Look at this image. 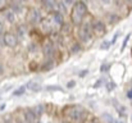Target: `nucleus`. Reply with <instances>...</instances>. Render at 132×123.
Segmentation results:
<instances>
[{
	"instance_id": "obj_18",
	"label": "nucleus",
	"mask_w": 132,
	"mask_h": 123,
	"mask_svg": "<svg viewBox=\"0 0 132 123\" xmlns=\"http://www.w3.org/2000/svg\"><path fill=\"white\" fill-rule=\"evenodd\" d=\"M17 31H18V32H17V37H18V40H19L21 37L23 39V37H24V35H26V30H24V27L19 26V27L17 28Z\"/></svg>"
},
{
	"instance_id": "obj_21",
	"label": "nucleus",
	"mask_w": 132,
	"mask_h": 123,
	"mask_svg": "<svg viewBox=\"0 0 132 123\" xmlns=\"http://www.w3.org/2000/svg\"><path fill=\"white\" fill-rule=\"evenodd\" d=\"M130 37H131V34H128V35H126V37H125V40H123V44H122V47H121V53L126 49V46H127V42L130 40Z\"/></svg>"
},
{
	"instance_id": "obj_28",
	"label": "nucleus",
	"mask_w": 132,
	"mask_h": 123,
	"mask_svg": "<svg viewBox=\"0 0 132 123\" xmlns=\"http://www.w3.org/2000/svg\"><path fill=\"white\" fill-rule=\"evenodd\" d=\"M118 15H114V14H112L110 17H109V22L110 23H116V22H118Z\"/></svg>"
},
{
	"instance_id": "obj_29",
	"label": "nucleus",
	"mask_w": 132,
	"mask_h": 123,
	"mask_svg": "<svg viewBox=\"0 0 132 123\" xmlns=\"http://www.w3.org/2000/svg\"><path fill=\"white\" fill-rule=\"evenodd\" d=\"M118 36H119V32H117V34L113 36V39L110 40V44H112V45H113V44H116V41H117V39H118Z\"/></svg>"
},
{
	"instance_id": "obj_16",
	"label": "nucleus",
	"mask_w": 132,
	"mask_h": 123,
	"mask_svg": "<svg viewBox=\"0 0 132 123\" xmlns=\"http://www.w3.org/2000/svg\"><path fill=\"white\" fill-rule=\"evenodd\" d=\"M26 90H27V87L26 86H19V87H17L14 91H13V96H22V95H24L26 94Z\"/></svg>"
},
{
	"instance_id": "obj_37",
	"label": "nucleus",
	"mask_w": 132,
	"mask_h": 123,
	"mask_svg": "<svg viewBox=\"0 0 132 123\" xmlns=\"http://www.w3.org/2000/svg\"><path fill=\"white\" fill-rule=\"evenodd\" d=\"M131 119H132V116H131Z\"/></svg>"
},
{
	"instance_id": "obj_25",
	"label": "nucleus",
	"mask_w": 132,
	"mask_h": 123,
	"mask_svg": "<svg viewBox=\"0 0 132 123\" xmlns=\"http://www.w3.org/2000/svg\"><path fill=\"white\" fill-rule=\"evenodd\" d=\"M105 85H106V88L110 91V90H113L114 87H116V83L113 81H108V82H105Z\"/></svg>"
},
{
	"instance_id": "obj_26",
	"label": "nucleus",
	"mask_w": 132,
	"mask_h": 123,
	"mask_svg": "<svg viewBox=\"0 0 132 123\" xmlns=\"http://www.w3.org/2000/svg\"><path fill=\"white\" fill-rule=\"evenodd\" d=\"M5 34V26H4V22L0 21V37H3Z\"/></svg>"
},
{
	"instance_id": "obj_5",
	"label": "nucleus",
	"mask_w": 132,
	"mask_h": 123,
	"mask_svg": "<svg viewBox=\"0 0 132 123\" xmlns=\"http://www.w3.org/2000/svg\"><path fill=\"white\" fill-rule=\"evenodd\" d=\"M91 24H92V32H94L95 35L100 36V35H104V34L106 32V26H105V23H104L101 19H96V21H94Z\"/></svg>"
},
{
	"instance_id": "obj_23",
	"label": "nucleus",
	"mask_w": 132,
	"mask_h": 123,
	"mask_svg": "<svg viewBox=\"0 0 132 123\" xmlns=\"http://www.w3.org/2000/svg\"><path fill=\"white\" fill-rule=\"evenodd\" d=\"M80 50H81V45L80 44H75V46H72V53L73 54H77Z\"/></svg>"
},
{
	"instance_id": "obj_11",
	"label": "nucleus",
	"mask_w": 132,
	"mask_h": 123,
	"mask_svg": "<svg viewBox=\"0 0 132 123\" xmlns=\"http://www.w3.org/2000/svg\"><path fill=\"white\" fill-rule=\"evenodd\" d=\"M26 87H27L30 91H32V92H40L41 88H43V86L36 81H30L27 85H26Z\"/></svg>"
},
{
	"instance_id": "obj_20",
	"label": "nucleus",
	"mask_w": 132,
	"mask_h": 123,
	"mask_svg": "<svg viewBox=\"0 0 132 123\" xmlns=\"http://www.w3.org/2000/svg\"><path fill=\"white\" fill-rule=\"evenodd\" d=\"M53 67H54V63H53V60L50 59V60H46V64L43 67V69H45V71H49V69H51Z\"/></svg>"
},
{
	"instance_id": "obj_22",
	"label": "nucleus",
	"mask_w": 132,
	"mask_h": 123,
	"mask_svg": "<svg viewBox=\"0 0 132 123\" xmlns=\"http://www.w3.org/2000/svg\"><path fill=\"white\" fill-rule=\"evenodd\" d=\"M76 85H77V82L75 81V80H69V81L65 83L67 88H73V87H76Z\"/></svg>"
},
{
	"instance_id": "obj_2",
	"label": "nucleus",
	"mask_w": 132,
	"mask_h": 123,
	"mask_svg": "<svg viewBox=\"0 0 132 123\" xmlns=\"http://www.w3.org/2000/svg\"><path fill=\"white\" fill-rule=\"evenodd\" d=\"M94 32H92V24L91 23H87V22H84L81 24V28L78 31V37L82 42H88L91 40Z\"/></svg>"
},
{
	"instance_id": "obj_36",
	"label": "nucleus",
	"mask_w": 132,
	"mask_h": 123,
	"mask_svg": "<svg viewBox=\"0 0 132 123\" xmlns=\"http://www.w3.org/2000/svg\"><path fill=\"white\" fill-rule=\"evenodd\" d=\"M0 123H3V121H0Z\"/></svg>"
},
{
	"instance_id": "obj_15",
	"label": "nucleus",
	"mask_w": 132,
	"mask_h": 123,
	"mask_svg": "<svg viewBox=\"0 0 132 123\" xmlns=\"http://www.w3.org/2000/svg\"><path fill=\"white\" fill-rule=\"evenodd\" d=\"M113 105L116 106V109H117V112L121 114V116H126V108L123 106V105H121L117 100H113Z\"/></svg>"
},
{
	"instance_id": "obj_33",
	"label": "nucleus",
	"mask_w": 132,
	"mask_h": 123,
	"mask_svg": "<svg viewBox=\"0 0 132 123\" xmlns=\"http://www.w3.org/2000/svg\"><path fill=\"white\" fill-rule=\"evenodd\" d=\"M3 123H13V121H12L10 118H8V119H5V121H4Z\"/></svg>"
},
{
	"instance_id": "obj_34",
	"label": "nucleus",
	"mask_w": 132,
	"mask_h": 123,
	"mask_svg": "<svg viewBox=\"0 0 132 123\" xmlns=\"http://www.w3.org/2000/svg\"><path fill=\"white\" fill-rule=\"evenodd\" d=\"M0 73H3V67L0 65Z\"/></svg>"
},
{
	"instance_id": "obj_7",
	"label": "nucleus",
	"mask_w": 132,
	"mask_h": 123,
	"mask_svg": "<svg viewBox=\"0 0 132 123\" xmlns=\"http://www.w3.org/2000/svg\"><path fill=\"white\" fill-rule=\"evenodd\" d=\"M43 51H44L45 58H46L47 60H50V59L53 58L54 53H55V49H54L53 42H46V44L44 45V47H43Z\"/></svg>"
},
{
	"instance_id": "obj_10",
	"label": "nucleus",
	"mask_w": 132,
	"mask_h": 123,
	"mask_svg": "<svg viewBox=\"0 0 132 123\" xmlns=\"http://www.w3.org/2000/svg\"><path fill=\"white\" fill-rule=\"evenodd\" d=\"M41 6H43L44 10H47V12L53 13L56 9V3L55 1H47V0H45V1L41 3Z\"/></svg>"
},
{
	"instance_id": "obj_14",
	"label": "nucleus",
	"mask_w": 132,
	"mask_h": 123,
	"mask_svg": "<svg viewBox=\"0 0 132 123\" xmlns=\"http://www.w3.org/2000/svg\"><path fill=\"white\" fill-rule=\"evenodd\" d=\"M55 10L62 13V14H65V12L68 10V6L64 4V1H59V3H56V9Z\"/></svg>"
},
{
	"instance_id": "obj_17",
	"label": "nucleus",
	"mask_w": 132,
	"mask_h": 123,
	"mask_svg": "<svg viewBox=\"0 0 132 123\" xmlns=\"http://www.w3.org/2000/svg\"><path fill=\"white\" fill-rule=\"evenodd\" d=\"M32 110L35 112V114H36V117L39 118V117H40V116L43 114V112H44V106H43V105L40 104V105H36L35 108H32Z\"/></svg>"
},
{
	"instance_id": "obj_4",
	"label": "nucleus",
	"mask_w": 132,
	"mask_h": 123,
	"mask_svg": "<svg viewBox=\"0 0 132 123\" xmlns=\"http://www.w3.org/2000/svg\"><path fill=\"white\" fill-rule=\"evenodd\" d=\"M3 42H4L5 46L13 49V47H15L18 45V37L13 32H5L4 36H3Z\"/></svg>"
},
{
	"instance_id": "obj_12",
	"label": "nucleus",
	"mask_w": 132,
	"mask_h": 123,
	"mask_svg": "<svg viewBox=\"0 0 132 123\" xmlns=\"http://www.w3.org/2000/svg\"><path fill=\"white\" fill-rule=\"evenodd\" d=\"M4 19H5L8 23H14V22H15V14H14L10 9H8V10L4 13Z\"/></svg>"
},
{
	"instance_id": "obj_35",
	"label": "nucleus",
	"mask_w": 132,
	"mask_h": 123,
	"mask_svg": "<svg viewBox=\"0 0 132 123\" xmlns=\"http://www.w3.org/2000/svg\"><path fill=\"white\" fill-rule=\"evenodd\" d=\"M36 123H43V122H40V121H37V122H36Z\"/></svg>"
},
{
	"instance_id": "obj_24",
	"label": "nucleus",
	"mask_w": 132,
	"mask_h": 123,
	"mask_svg": "<svg viewBox=\"0 0 132 123\" xmlns=\"http://www.w3.org/2000/svg\"><path fill=\"white\" fill-rule=\"evenodd\" d=\"M109 67H110V65H109L108 63H103L101 67H100V71H101L103 73H104V72H108V71H109Z\"/></svg>"
},
{
	"instance_id": "obj_19",
	"label": "nucleus",
	"mask_w": 132,
	"mask_h": 123,
	"mask_svg": "<svg viewBox=\"0 0 132 123\" xmlns=\"http://www.w3.org/2000/svg\"><path fill=\"white\" fill-rule=\"evenodd\" d=\"M112 46V44H110V41L108 40H104L101 44H100V50H108L109 47Z\"/></svg>"
},
{
	"instance_id": "obj_3",
	"label": "nucleus",
	"mask_w": 132,
	"mask_h": 123,
	"mask_svg": "<svg viewBox=\"0 0 132 123\" xmlns=\"http://www.w3.org/2000/svg\"><path fill=\"white\" fill-rule=\"evenodd\" d=\"M27 21L31 24H39V23H41L43 22V13H41V10L37 9V8H34V9L28 10Z\"/></svg>"
},
{
	"instance_id": "obj_6",
	"label": "nucleus",
	"mask_w": 132,
	"mask_h": 123,
	"mask_svg": "<svg viewBox=\"0 0 132 123\" xmlns=\"http://www.w3.org/2000/svg\"><path fill=\"white\" fill-rule=\"evenodd\" d=\"M23 121L26 123H36L37 122V117H36V114L32 109H24Z\"/></svg>"
},
{
	"instance_id": "obj_9",
	"label": "nucleus",
	"mask_w": 132,
	"mask_h": 123,
	"mask_svg": "<svg viewBox=\"0 0 132 123\" xmlns=\"http://www.w3.org/2000/svg\"><path fill=\"white\" fill-rule=\"evenodd\" d=\"M84 113L85 112H82L80 108H73L72 110H71V113H69V117L73 119V121H81L82 119V116H84Z\"/></svg>"
},
{
	"instance_id": "obj_31",
	"label": "nucleus",
	"mask_w": 132,
	"mask_h": 123,
	"mask_svg": "<svg viewBox=\"0 0 132 123\" xmlns=\"http://www.w3.org/2000/svg\"><path fill=\"white\" fill-rule=\"evenodd\" d=\"M127 96H128V99H132V88H131V90H128V92H127Z\"/></svg>"
},
{
	"instance_id": "obj_30",
	"label": "nucleus",
	"mask_w": 132,
	"mask_h": 123,
	"mask_svg": "<svg viewBox=\"0 0 132 123\" xmlns=\"http://www.w3.org/2000/svg\"><path fill=\"white\" fill-rule=\"evenodd\" d=\"M101 85H103V80H97V83H95V85H94V87L96 88V87H100Z\"/></svg>"
},
{
	"instance_id": "obj_1",
	"label": "nucleus",
	"mask_w": 132,
	"mask_h": 123,
	"mask_svg": "<svg viewBox=\"0 0 132 123\" xmlns=\"http://www.w3.org/2000/svg\"><path fill=\"white\" fill-rule=\"evenodd\" d=\"M87 14V6L84 1H77L73 5V9H72V14H71V18H72V23L78 26V24H82L84 23V18L86 17Z\"/></svg>"
},
{
	"instance_id": "obj_27",
	"label": "nucleus",
	"mask_w": 132,
	"mask_h": 123,
	"mask_svg": "<svg viewBox=\"0 0 132 123\" xmlns=\"http://www.w3.org/2000/svg\"><path fill=\"white\" fill-rule=\"evenodd\" d=\"M87 75H88V69H86V68L82 69V71H80V73H78V76H80L81 78H85Z\"/></svg>"
},
{
	"instance_id": "obj_32",
	"label": "nucleus",
	"mask_w": 132,
	"mask_h": 123,
	"mask_svg": "<svg viewBox=\"0 0 132 123\" xmlns=\"http://www.w3.org/2000/svg\"><path fill=\"white\" fill-rule=\"evenodd\" d=\"M5 5H6V3H5V1H0V9H1L3 6H5Z\"/></svg>"
},
{
	"instance_id": "obj_13",
	"label": "nucleus",
	"mask_w": 132,
	"mask_h": 123,
	"mask_svg": "<svg viewBox=\"0 0 132 123\" xmlns=\"http://www.w3.org/2000/svg\"><path fill=\"white\" fill-rule=\"evenodd\" d=\"M22 4L21 3H12L10 4V10L14 13V14H19L22 12Z\"/></svg>"
},
{
	"instance_id": "obj_8",
	"label": "nucleus",
	"mask_w": 132,
	"mask_h": 123,
	"mask_svg": "<svg viewBox=\"0 0 132 123\" xmlns=\"http://www.w3.org/2000/svg\"><path fill=\"white\" fill-rule=\"evenodd\" d=\"M50 15H51V19L54 23H56L58 26H64V14L55 10V12L50 13Z\"/></svg>"
}]
</instances>
